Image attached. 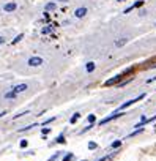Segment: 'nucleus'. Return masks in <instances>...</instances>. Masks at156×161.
I'll return each mask as SVG.
<instances>
[{
	"mask_svg": "<svg viewBox=\"0 0 156 161\" xmlns=\"http://www.w3.org/2000/svg\"><path fill=\"white\" fill-rule=\"evenodd\" d=\"M129 73H133V68H128L126 71H123L122 74H118V76H115V77H112V79H109V81H106L104 82V85H113V84H118V82H122V79L126 74H129Z\"/></svg>",
	"mask_w": 156,
	"mask_h": 161,
	"instance_id": "obj_1",
	"label": "nucleus"
},
{
	"mask_svg": "<svg viewBox=\"0 0 156 161\" xmlns=\"http://www.w3.org/2000/svg\"><path fill=\"white\" fill-rule=\"evenodd\" d=\"M142 98H145V95H139V96H136L134 100H129V101H126V103H125V104H122V106H120L118 107V111L117 112H120V111H123V109H126V107H129L131 104H134V103H137V101H139V100H142Z\"/></svg>",
	"mask_w": 156,
	"mask_h": 161,
	"instance_id": "obj_2",
	"label": "nucleus"
},
{
	"mask_svg": "<svg viewBox=\"0 0 156 161\" xmlns=\"http://www.w3.org/2000/svg\"><path fill=\"white\" fill-rule=\"evenodd\" d=\"M28 65L30 67H40V65H43V58L35 55V57H30L28 58Z\"/></svg>",
	"mask_w": 156,
	"mask_h": 161,
	"instance_id": "obj_3",
	"label": "nucleus"
},
{
	"mask_svg": "<svg viewBox=\"0 0 156 161\" xmlns=\"http://www.w3.org/2000/svg\"><path fill=\"white\" fill-rule=\"evenodd\" d=\"M120 115H123L122 112H113L112 115H109V117H106V118H103V120L99 122V125H106L107 122H110V120H113V118H117V117H120Z\"/></svg>",
	"mask_w": 156,
	"mask_h": 161,
	"instance_id": "obj_4",
	"label": "nucleus"
},
{
	"mask_svg": "<svg viewBox=\"0 0 156 161\" xmlns=\"http://www.w3.org/2000/svg\"><path fill=\"white\" fill-rule=\"evenodd\" d=\"M16 7H17V5H16L14 2H8V3H5V5H3V11H7V13H11V11H14V10H16Z\"/></svg>",
	"mask_w": 156,
	"mask_h": 161,
	"instance_id": "obj_5",
	"label": "nucleus"
},
{
	"mask_svg": "<svg viewBox=\"0 0 156 161\" xmlns=\"http://www.w3.org/2000/svg\"><path fill=\"white\" fill-rule=\"evenodd\" d=\"M85 14H87V8H85V7L77 8V10L74 11V16H76V17H84Z\"/></svg>",
	"mask_w": 156,
	"mask_h": 161,
	"instance_id": "obj_6",
	"label": "nucleus"
},
{
	"mask_svg": "<svg viewBox=\"0 0 156 161\" xmlns=\"http://www.w3.org/2000/svg\"><path fill=\"white\" fill-rule=\"evenodd\" d=\"M27 88H28V87H27V84H17L16 87H13V90H14L16 93H22V92H25Z\"/></svg>",
	"mask_w": 156,
	"mask_h": 161,
	"instance_id": "obj_7",
	"label": "nucleus"
},
{
	"mask_svg": "<svg viewBox=\"0 0 156 161\" xmlns=\"http://www.w3.org/2000/svg\"><path fill=\"white\" fill-rule=\"evenodd\" d=\"M142 5H143V2H142V0H139V2H136L134 5H131L129 8H126V10H125V13H129V11H133L134 8H139V7H142Z\"/></svg>",
	"mask_w": 156,
	"mask_h": 161,
	"instance_id": "obj_8",
	"label": "nucleus"
},
{
	"mask_svg": "<svg viewBox=\"0 0 156 161\" xmlns=\"http://www.w3.org/2000/svg\"><path fill=\"white\" fill-rule=\"evenodd\" d=\"M17 96V93L14 92V90H11V92H7L5 93V100H14Z\"/></svg>",
	"mask_w": 156,
	"mask_h": 161,
	"instance_id": "obj_9",
	"label": "nucleus"
},
{
	"mask_svg": "<svg viewBox=\"0 0 156 161\" xmlns=\"http://www.w3.org/2000/svg\"><path fill=\"white\" fill-rule=\"evenodd\" d=\"M126 43H128V40H126V38H120V40L115 41V46H117V47H122V46H125Z\"/></svg>",
	"mask_w": 156,
	"mask_h": 161,
	"instance_id": "obj_10",
	"label": "nucleus"
},
{
	"mask_svg": "<svg viewBox=\"0 0 156 161\" xmlns=\"http://www.w3.org/2000/svg\"><path fill=\"white\" fill-rule=\"evenodd\" d=\"M95 67H96V65H95L93 62H88L87 63V71H88V73H92V71H95Z\"/></svg>",
	"mask_w": 156,
	"mask_h": 161,
	"instance_id": "obj_11",
	"label": "nucleus"
},
{
	"mask_svg": "<svg viewBox=\"0 0 156 161\" xmlns=\"http://www.w3.org/2000/svg\"><path fill=\"white\" fill-rule=\"evenodd\" d=\"M79 118H81V114H77V112H76V114H74L73 117H71V120H69V123H76L77 120H79Z\"/></svg>",
	"mask_w": 156,
	"mask_h": 161,
	"instance_id": "obj_12",
	"label": "nucleus"
},
{
	"mask_svg": "<svg viewBox=\"0 0 156 161\" xmlns=\"http://www.w3.org/2000/svg\"><path fill=\"white\" fill-rule=\"evenodd\" d=\"M55 7H57L55 3H47V5H46V11H52V10H55Z\"/></svg>",
	"mask_w": 156,
	"mask_h": 161,
	"instance_id": "obj_13",
	"label": "nucleus"
},
{
	"mask_svg": "<svg viewBox=\"0 0 156 161\" xmlns=\"http://www.w3.org/2000/svg\"><path fill=\"white\" fill-rule=\"evenodd\" d=\"M22 38H24V35H22V33H21V35H17V37H16L14 40H13V44H16V43H19V41H21Z\"/></svg>",
	"mask_w": 156,
	"mask_h": 161,
	"instance_id": "obj_14",
	"label": "nucleus"
},
{
	"mask_svg": "<svg viewBox=\"0 0 156 161\" xmlns=\"http://www.w3.org/2000/svg\"><path fill=\"white\" fill-rule=\"evenodd\" d=\"M95 120H96V117H95V115H88V123H90V125H93Z\"/></svg>",
	"mask_w": 156,
	"mask_h": 161,
	"instance_id": "obj_15",
	"label": "nucleus"
},
{
	"mask_svg": "<svg viewBox=\"0 0 156 161\" xmlns=\"http://www.w3.org/2000/svg\"><path fill=\"white\" fill-rule=\"evenodd\" d=\"M57 142H58V144H63V142H65V136H63V134L58 136V138H57Z\"/></svg>",
	"mask_w": 156,
	"mask_h": 161,
	"instance_id": "obj_16",
	"label": "nucleus"
},
{
	"mask_svg": "<svg viewBox=\"0 0 156 161\" xmlns=\"http://www.w3.org/2000/svg\"><path fill=\"white\" fill-rule=\"evenodd\" d=\"M120 145H122V141H115V142L112 144V148H117V147H120Z\"/></svg>",
	"mask_w": 156,
	"mask_h": 161,
	"instance_id": "obj_17",
	"label": "nucleus"
},
{
	"mask_svg": "<svg viewBox=\"0 0 156 161\" xmlns=\"http://www.w3.org/2000/svg\"><path fill=\"white\" fill-rule=\"evenodd\" d=\"M71 159H73V153H68L66 156L63 158V161H71Z\"/></svg>",
	"mask_w": 156,
	"mask_h": 161,
	"instance_id": "obj_18",
	"label": "nucleus"
},
{
	"mask_svg": "<svg viewBox=\"0 0 156 161\" xmlns=\"http://www.w3.org/2000/svg\"><path fill=\"white\" fill-rule=\"evenodd\" d=\"M52 32V27H44L43 28V33H51Z\"/></svg>",
	"mask_w": 156,
	"mask_h": 161,
	"instance_id": "obj_19",
	"label": "nucleus"
},
{
	"mask_svg": "<svg viewBox=\"0 0 156 161\" xmlns=\"http://www.w3.org/2000/svg\"><path fill=\"white\" fill-rule=\"evenodd\" d=\"M88 148H90V150H93V148H96V144H95V142H90V144H88Z\"/></svg>",
	"mask_w": 156,
	"mask_h": 161,
	"instance_id": "obj_20",
	"label": "nucleus"
},
{
	"mask_svg": "<svg viewBox=\"0 0 156 161\" xmlns=\"http://www.w3.org/2000/svg\"><path fill=\"white\" fill-rule=\"evenodd\" d=\"M21 147H27V141H21Z\"/></svg>",
	"mask_w": 156,
	"mask_h": 161,
	"instance_id": "obj_21",
	"label": "nucleus"
},
{
	"mask_svg": "<svg viewBox=\"0 0 156 161\" xmlns=\"http://www.w3.org/2000/svg\"><path fill=\"white\" fill-rule=\"evenodd\" d=\"M49 131H51L49 128H43V134H47V133H49Z\"/></svg>",
	"mask_w": 156,
	"mask_h": 161,
	"instance_id": "obj_22",
	"label": "nucleus"
},
{
	"mask_svg": "<svg viewBox=\"0 0 156 161\" xmlns=\"http://www.w3.org/2000/svg\"><path fill=\"white\" fill-rule=\"evenodd\" d=\"M3 43H5V38H3V37H0V44H3Z\"/></svg>",
	"mask_w": 156,
	"mask_h": 161,
	"instance_id": "obj_23",
	"label": "nucleus"
},
{
	"mask_svg": "<svg viewBox=\"0 0 156 161\" xmlns=\"http://www.w3.org/2000/svg\"><path fill=\"white\" fill-rule=\"evenodd\" d=\"M5 114H7V112H0V117H3Z\"/></svg>",
	"mask_w": 156,
	"mask_h": 161,
	"instance_id": "obj_24",
	"label": "nucleus"
},
{
	"mask_svg": "<svg viewBox=\"0 0 156 161\" xmlns=\"http://www.w3.org/2000/svg\"><path fill=\"white\" fill-rule=\"evenodd\" d=\"M106 159H107V158H101V159H99V161H106Z\"/></svg>",
	"mask_w": 156,
	"mask_h": 161,
	"instance_id": "obj_25",
	"label": "nucleus"
},
{
	"mask_svg": "<svg viewBox=\"0 0 156 161\" xmlns=\"http://www.w3.org/2000/svg\"><path fill=\"white\" fill-rule=\"evenodd\" d=\"M60 2H68V0H60Z\"/></svg>",
	"mask_w": 156,
	"mask_h": 161,
	"instance_id": "obj_26",
	"label": "nucleus"
},
{
	"mask_svg": "<svg viewBox=\"0 0 156 161\" xmlns=\"http://www.w3.org/2000/svg\"><path fill=\"white\" fill-rule=\"evenodd\" d=\"M117 2H125V0H117Z\"/></svg>",
	"mask_w": 156,
	"mask_h": 161,
	"instance_id": "obj_27",
	"label": "nucleus"
}]
</instances>
